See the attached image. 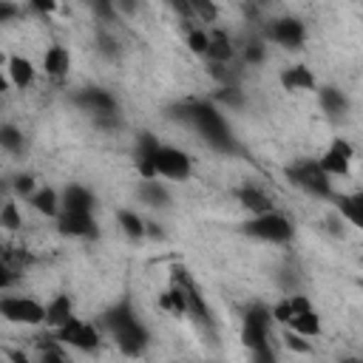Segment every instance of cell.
Segmentation results:
<instances>
[{"label": "cell", "mask_w": 363, "mask_h": 363, "mask_svg": "<svg viewBox=\"0 0 363 363\" xmlns=\"http://www.w3.org/2000/svg\"><path fill=\"white\" fill-rule=\"evenodd\" d=\"M102 323L111 329L116 346H119L125 354H139V352L147 346V329L136 320V315L130 312L128 303L113 306V309L102 318Z\"/></svg>", "instance_id": "1"}, {"label": "cell", "mask_w": 363, "mask_h": 363, "mask_svg": "<svg viewBox=\"0 0 363 363\" xmlns=\"http://www.w3.org/2000/svg\"><path fill=\"white\" fill-rule=\"evenodd\" d=\"M187 119L199 128V133L218 150H230L233 147V139H230V128L221 116L218 108H213L210 102H199V105H190L187 108Z\"/></svg>", "instance_id": "2"}, {"label": "cell", "mask_w": 363, "mask_h": 363, "mask_svg": "<svg viewBox=\"0 0 363 363\" xmlns=\"http://www.w3.org/2000/svg\"><path fill=\"white\" fill-rule=\"evenodd\" d=\"M244 233H247V235H252V238H258V241L284 244V241H289V238H292L295 227H292V221H289L284 213H278V210L272 207V210H267V213L252 216V218L244 224Z\"/></svg>", "instance_id": "3"}, {"label": "cell", "mask_w": 363, "mask_h": 363, "mask_svg": "<svg viewBox=\"0 0 363 363\" xmlns=\"http://www.w3.org/2000/svg\"><path fill=\"white\" fill-rule=\"evenodd\" d=\"M145 159H150L156 176H162V179L184 182V179H190V173H193L190 156H187L184 150H179V147H170V145H156Z\"/></svg>", "instance_id": "4"}, {"label": "cell", "mask_w": 363, "mask_h": 363, "mask_svg": "<svg viewBox=\"0 0 363 363\" xmlns=\"http://www.w3.org/2000/svg\"><path fill=\"white\" fill-rule=\"evenodd\" d=\"M0 318L9 323L40 326L45 323V306L26 295H0Z\"/></svg>", "instance_id": "5"}, {"label": "cell", "mask_w": 363, "mask_h": 363, "mask_svg": "<svg viewBox=\"0 0 363 363\" xmlns=\"http://www.w3.org/2000/svg\"><path fill=\"white\" fill-rule=\"evenodd\" d=\"M269 326H272V315L264 303L250 306L247 318H244V329H241V340L255 352V349H267L269 346Z\"/></svg>", "instance_id": "6"}, {"label": "cell", "mask_w": 363, "mask_h": 363, "mask_svg": "<svg viewBox=\"0 0 363 363\" xmlns=\"http://www.w3.org/2000/svg\"><path fill=\"white\" fill-rule=\"evenodd\" d=\"M286 176L292 179L295 187H301V190H306L312 196H329L332 193V182L318 167V162H298L295 167L286 170Z\"/></svg>", "instance_id": "7"}, {"label": "cell", "mask_w": 363, "mask_h": 363, "mask_svg": "<svg viewBox=\"0 0 363 363\" xmlns=\"http://www.w3.org/2000/svg\"><path fill=\"white\" fill-rule=\"evenodd\" d=\"M54 335L60 337V343H68V346L82 349V352H91L99 346V329L79 320V318H68L60 329H54Z\"/></svg>", "instance_id": "8"}, {"label": "cell", "mask_w": 363, "mask_h": 363, "mask_svg": "<svg viewBox=\"0 0 363 363\" xmlns=\"http://www.w3.org/2000/svg\"><path fill=\"white\" fill-rule=\"evenodd\" d=\"M352 159H354V147H352V142L337 136V139L323 150V156L318 159V167H320L329 179H332V176H346L349 167H352Z\"/></svg>", "instance_id": "9"}, {"label": "cell", "mask_w": 363, "mask_h": 363, "mask_svg": "<svg viewBox=\"0 0 363 363\" xmlns=\"http://www.w3.org/2000/svg\"><path fill=\"white\" fill-rule=\"evenodd\" d=\"M267 37H269L275 45L301 48L303 40H306V28H303V23L295 20V17H281V20H272V26L267 28Z\"/></svg>", "instance_id": "10"}, {"label": "cell", "mask_w": 363, "mask_h": 363, "mask_svg": "<svg viewBox=\"0 0 363 363\" xmlns=\"http://www.w3.org/2000/svg\"><path fill=\"white\" fill-rule=\"evenodd\" d=\"M57 227H60L62 235H71V238H91V235H96V218H94V213L60 210Z\"/></svg>", "instance_id": "11"}, {"label": "cell", "mask_w": 363, "mask_h": 363, "mask_svg": "<svg viewBox=\"0 0 363 363\" xmlns=\"http://www.w3.org/2000/svg\"><path fill=\"white\" fill-rule=\"evenodd\" d=\"M278 82H281V88H284L286 94L315 91V85H318V79H315L312 68H309V65H303V62H298V65H286V68L278 74Z\"/></svg>", "instance_id": "12"}, {"label": "cell", "mask_w": 363, "mask_h": 363, "mask_svg": "<svg viewBox=\"0 0 363 363\" xmlns=\"http://www.w3.org/2000/svg\"><path fill=\"white\" fill-rule=\"evenodd\" d=\"M6 77H9V82H11L14 88L26 91L28 85H34L37 68H34V62H31L28 57H23V54H9V57H6Z\"/></svg>", "instance_id": "13"}, {"label": "cell", "mask_w": 363, "mask_h": 363, "mask_svg": "<svg viewBox=\"0 0 363 363\" xmlns=\"http://www.w3.org/2000/svg\"><path fill=\"white\" fill-rule=\"evenodd\" d=\"M77 105L85 108V111H91V113H96V116H113L116 113V99L108 91H102V88H85V91H79L77 94Z\"/></svg>", "instance_id": "14"}, {"label": "cell", "mask_w": 363, "mask_h": 363, "mask_svg": "<svg viewBox=\"0 0 363 363\" xmlns=\"http://www.w3.org/2000/svg\"><path fill=\"white\" fill-rule=\"evenodd\" d=\"M68 68H71V54H68L65 45L54 43V45H48V48L43 51V71H45V77L62 79V77L68 74Z\"/></svg>", "instance_id": "15"}, {"label": "cell", "mask_w": 363, "mask_h": 363, "mask_svg": "<svg viewBox=\"0 0 363 363\" xmlns=\"http://www.w3.org/2000/svg\"><path fill=\"white\" fill-rule=\"evenodd\" d=\"M94 193L82 184H68L60 196V204L62 210H71V213H94Z\"/></svg>", "instance_id": "16"}, {"label": "cell", "mask_w": 363, "mask_h": 363, "mask_svg": "<svg viewBox=\"0 0 363 363\" xmlns=\"http://www.w3.org/2000/svg\"><path fill=\"white\" fill-rule=\"evenodd\" d=\"M26 201H28L40 216H45V218H57L60 210H62V204H60V193H57L54 187H37Z\"/></svg>", "instance_id": "17"}, {"label": "cell", "mask_w": 363, "mask_h": 363, "mask_svg": "<svg viewBox=\"0 0 363 363\" xmlns=\"http://www.w3.org/2000/svg\"><path fill=\"white\" fill-rule=\"evenodd\" d=\"M68 318H74V301H71V295H54L45 303V326L48 329H60Z\"/></svg>", "instance_id": "18"}, {"label": "cell", "mask_w": 363, "mask_h": 363, "mask_svg": "<svg viewBox=\"0 0 363 363\" xmlns=\"http://www.w3.org/2000/svg\"><path fill=\"white\" fill-rule=\"evenodd\" d=\"M235 199H238V201H241V207H247L252 216L272 210V199H269L267 193H261L258 187H252V184H247V187H238V190H235Z\"/></svg>", "instance_id": "19"}, {"label": "cell", "mask_w": 363, "mask_h": 363, "mask_svg": "<svg viewBox=\"0 0 363 363\" xmlns=\"http://www.w3.org/2000/svg\"><path fill=\"white\" fill-rule=\"evenodd\" d=\"M286 329H292L301 337H318L320 335V318H318L315 309H303V312H298V315L289 318Z\"/></svg>", "instance_id": "20"}, {"label": "cell", "mask_w": 363, "mask_h": 363, "mask_svg": "<svg viewBox=\"0 0 363 363\" xmlns=\"http://www.w3.org/2000/svg\"><path fill=\"white\" fill-rule=\"evenodd\" d=\"M204 57L210 60V62H218V65H227L233 57H235V48H233V40L227 37V34H210V45H207V51H204Z\"/></svg>", "instance_id": "21"}, {"label": "cell", "mask_w": 363, "mask_h": 363, "mask_svg": "<svg viewBox=\"0 0 363 363\" xmlns=\"http://www.w3.org/2000/svg\"><path fill=\"white\" fill-rule=\"evenodd\" d=\"M337 207H340V216L352 224V227H363V199L354 193V196H340L337 199Z\"/></svg>", "instance_id": "22"}, {"label": "cell", "mask_w": 363, "mask_h": 363, "mask_svg": "<svg viewBox=\"0 0 363 363\" xmlns=\"http://www.w3.org/2000/svg\"><path fill=\"white\" fill-rule=\"evenodd\" d=\"M116 221H119V227L128 238H142L147 233V224L142 221V216H136V210H119Z\"/></svg>", "instance_id": "23"}, {"label": "cell", "mask_w": 363, "mask_h": 363, "mask_svg": "<svg viewBox=\"0 0 363 363\" xmlns=\"http://www.w3.org/2000/svg\"><path fill=\"white\" fill-rule=\"evenodd\" d=\"M139 196H142V201H147V204H167L170 201V193L159 184V179H142V187H139Z\"/></svg>", "instance_id": "24"}, {"label": "cell", "mask_w": 363, "mask_h": 363, "mask_svg": "<svg viewBox=\"0 0 363 363\" xmlns=\"http://www.w3.org/2000/svg\"><path fill=\"white\" fill-rule=\"evenodd\" d=\"M318 96H320V105H323V111H326V113H343V111H346V105H349V102H346V96H343L337 88H320V94H318Z\"/></svg>", "instance_id": "25"}, {"label": "cell", "mask_w": 363, "mask_h": 363, "mask_svg": "<svg viewBox=\"0 0 363 363\" xmlns=\"http://www.w3.org/2000/svg\"><path fill=\"white\" fill-rule=\"evenodd\" d=\"M0 227L9 230V233H17L23 227V213H20V207L14 201H3V207H0Z\"/></svg>", "instance_id": "26"}, {"label": "cell", "mask_w": 363, "mask_h": 363, "mask_svg": "<svg viewBox=\"0 0 363 363\" xmlns=\"http://www.w3.org/2000/svg\"><path fill=\"white\" fill-rule=\"evenodd\" d=\"M0 147H6V150H11V153H17V150L23 147V130H20L17 125H11V122L0 125Z\"/></svg>", "instance_id": "27"}, {"label": "cell", "mask_w": 363, "mask_h": 363, "mask_svg": "<svg viewBox=\"0 0 363 363\" xmlns=\"http://www.w3.org/2000/svg\"><path fill=\"white\" fill-rule=\"evenodd\" d=\"M207 45H210V31H204V28H190V31H187V48H190L193 54L204 57Z\"/></svg>", "instance_id": "28"}, {"label": "cell", "mask_w": 363, "mask_h": 363, "mask_svg": "<svg viewBox=\"0 0 363 363\" xmlns=\"http://www.w3.org/2000/svg\"><path fill=\"white\" fill-rule=\"evenodd\" d=\"M187 9H190L196 17H201L204 23H213V20L218 17V9L213 6V0H187Z\"/></svg>", "instance_id": "29"}, {"label": "cell", "mask_w": 363, "mask_h": 363, "mask_svg": "<svg viewBox=\"0 0 363 363\" xmlns=\"http://www.w3.org/2000/svg\"><path fill=\"white\" fill-rule=\"evenodd\" d=\"M11 190H14V196H20V199H28V196L37 190V179H34L31 173H20V176L11 182Z\"/></svg>", "instance_id": "30"}, {"label": "cell", "mask_w": 363, "mask_h": 363, "mask_svg": "<svg viewBox=\"0 0 363 363\" xmlns=\"http://www.w3.org/2000/svg\"><path fill=\"white\" fill-rule=\"evenodd\" d=\"M269 315H272V323H278V326H286L289 323V318L295 315L292 312V306H289V298H281L272 309H269Z\"/></svg>", "instance_id": "31"}, {"label": "cell", "mask_w": 363, "mask_h": 363, "mask_svg": "<svg viewBox=\"0 0 363 363\" xmlns=\"http://www.w3.org/2000/svg\"><path fill=\"white\" fill-rule=\"evenodd\" d=\"M284 343H286V349H292V352H309V349H312V346L306 343V337L295 335L292 329H284Z\"/></svg>", "instance_id": "32"}, {"label": "cell", "mask_w": 363, "mask_h": 363, "mask_svg": "<svg viewBox=\"0 0 363 363\" xmlns=\"http://www.w3.org/2000/svg\"><path fill=\"white\" fill-rule=\"evenodd\" d=\"M17 281V269L9 264V258H0V292L9 289Z\"/></svg>", "instance_id": "33"}, {"label": "cell", "mask_w": 363, "mask_h": 363, "mask_svg": "<svg viewBox=\"0 0 363 363\" xmlns=\"http://www.w3.org/2000/svg\"><path fill=\"white\" fill-rule=\"evenodd\" d=\"M17 17H20V6L9 3V0H0V23H11Z\"/></svg>", "instance_id": "34"}, {"label": "cell", "mask_w": 363, "mask_h": 363, "mask_svg": "<svg viewBox=\"0 0 363 363\" xmlns=\"http://www.w3.org/2000/svg\"><path fill=\"white\" fill-rule=\"evenodd\" d=\"M88 3H91V9H94L99 17H113V14H116L113 0H88Z\"/></svg>", "instance_id": "35"}, {"label": "cell", "mask_w": 363, "mask_h": 363, "mask_svg": "<svg viewBox=\"0 0 363 363\" xmlns=\"http://www.w3.org/2000/svg\"><path fill=\"white\" fill-rule=\"evenodd\" d=\"M244 57H247V62H261L264 60V43H250L247 45V51H244Z\"/></svg>", "instance_id": "36"}, {"label": "cell", "mask_w": 363, "mask_h": 363, "mask_svg": "<svg viewBox=\"0 0 363 363\" xmlns=\"http://www.w3.org/2000/svg\"><path fill=\"white\" fill-rule=\"evenodd\" d=\"M216 99H218V102H227V105H241V96H238V88H221Z\"/></svg>", "instance_id": "37"}, {"label": "cell", "mask_w": 363, "mask_h": 363, "mask_svg": "<svg viewBox=\"0 0 363 363\" xmlns=\"http://www.w3.org/2000/svg\"><path fill=\"white\" fill-rule=\"evenodd\" d=\"M28 6L37 11V14H51L57 9V0H28Z\"/></svg>", "instance_id": "38"}, {"label": "cell", "mask_w": 363, "mask_h": 363, "mask_svg": "<svg viewBox=\"0 0 363 363\" xmlns=\"http://www.w3.org/2000/svg\"><path fill=\"white\" fill-rule=\"evenodd\" d=\"M113 9L122 14H133L136 11V0H113Z\"/></svg>", "instance_id": "39"}, {"label": "cell", "mask_w": 363, "mask_h": 363, "mask_svg": "<svg viewBox=\"0 0 363 363\" xmlns=\"http://www.w3.org/2000/svg\"><path fill=\"white\" fill-rule=\"evenodd\" d=\"M9 91H11V82H9L6 71H0V96H3V94H9Z\"/></svg>", "instance_id": "40"}, {"label": "cell", "mask_w": 363, "mask_h": 363, "mask_svg": "<svg viewBox=\"0 0 363 363\" xmlns=\"http://www.w3.org/2000/svg\"><path fill=\"white\" fill-rule=\"evenodd\" d=\"M0 99H3V96H0Z\"/></svg>", "instance_id": "41"}]
</instances>
